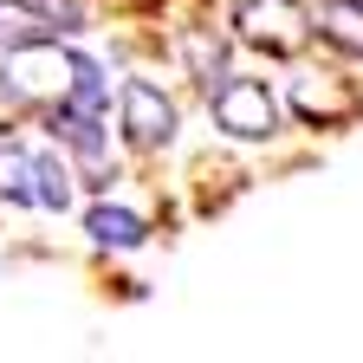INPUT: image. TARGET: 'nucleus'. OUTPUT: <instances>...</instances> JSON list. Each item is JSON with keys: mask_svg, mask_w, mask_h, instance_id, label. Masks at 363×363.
Instances as JSON below:
<instances>
[{"mask_svg": "<svg viewBox=\"0 0 363 363\" xmlns=\"http://www.w3.org/2000/svg\"><path fill=\"white\" fill-rule=\"evenodd\" d=\"M208 111H214V130H227L234 143H272L286 130V104L266 78H247V72H220L208 84Z\"/></svg>", "mask_w": 363, "mask_h": 363, "instance_id": "obj_1", "label": "nucleus"}, {"mask_svg": "<svg viewBox=\"0 0 363 363\" xmlns=\"http://www.w3.org/2000/svg\"><path fill=\"white\" fill-rule=\"evenodd\" d=\"M117 130L130 150H169L175 143V104L169 91L150 78H123L117 84Z\"/></svg>", "mask_w": 363, "mask_h": 363, "instance_id": "obj_2", "label": "nucleus"}, {"mask_svg": "<svg viewBox=\"0 0 363 363\" xmlns=\"http://www.w3.org/2000/svg\"><path fill=\"white\" fill-rule=\"evenodd\" d=\"M234 39L286 59V52H298V45L311 39V13L298 7V0H240L234 7Z\"/></svg>", "mask_w": 363, "mask_h": 363, "instance_id": "obj_3", "label": "nucleus"}, {"mask_svg": "<svg viewBox=\"0 0 363 363\" xmlns=\"http://www.w3.org/2000/svg\"><path fill=\"white\" fill-rule=\"evenodd\" d=\"M84 234L98 240V247H111V253H136L150 240V220L136 214V208H123V201H98L84 214Z\"/></svg>", "mask_w": 363, "mask_h": 363, "instance_id": "obj_4", "label": "nucleus"}, {"mask_svg": "<svg viewBox=\"0 0 363 363\" xmlns=\"http://www.w3.org/2000/svg\"><path fill=\"white\" fill-rule=\"evenodd\" d=\"M286 98H292V111H305V117H318V123H337L344 111H357L350 91H344V84H331V78H318V72H298Z\"/></svg>", "mask_w": 363, "mask_h": 363, "instance_id": "obj_5", "label": "nucleus"}, {"mask_svg": "<svg viewBox=\"0 0 363 363\" xmlns=\"http://www.w3.org/2000/svg\"><path fill=\"white\" fill-rule=\"evenodd\" d=\"M311 33H325L331 45H344L350 59H363V0H318Z\"/></svg>", "mask_w": 363, "mask_h": 363, "instance_id": "obj_6", "label": "nucleus"}, {"mask_svg": "<svg viewBox=\"0 0 363 363\" xmlns=\"http://www.w3.org/2000/svg\"><path fill=\"white\" fill-rule=\"evenodd\" d=\"M72 169L52 156V150H33V208H45V214H65L72 208Z\"/></svg>", "mask_w": 363, "mask_h": 363, "instance_id": "obj_7", "label": "nucleus"}, {"mask_svg": "<svg viewBox=\"0 0 363 363\" xmlns=\"http://www.w3.org/2000/svg\"><path fill=\"white\" fill-rule=\"evenodd\" d=\"M0 201L33 208V150L20 143H0Z\"/></svg>", "mask_w": 363, "mask_h": 363, "instance_id": "obj_8", "label": "nucleus"}]
</instances>
